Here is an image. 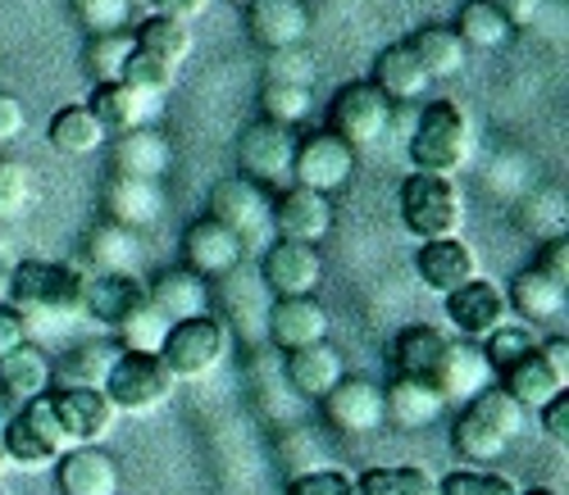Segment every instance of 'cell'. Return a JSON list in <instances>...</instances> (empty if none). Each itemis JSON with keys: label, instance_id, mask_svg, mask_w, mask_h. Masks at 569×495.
I'll return each instance as SVG.
<instances>
[{"label": "cell", "instance_id": "1", "mask_svg": "<svg viewBox=\"0 0 569 495\" xmlns=\"http://www.w3.org/2000/svg\"><path fill=\"white\" fill-rule=\"evenodd\" d=\"M410 169L415 173H438V178H456L469 155H473V123L456 101H429L415 119L410 132Z\"/></svg>", "mask_w": 569, "mask_h": 495}, {"label": "cell", "instance_id": "2", "mask_svg": "<svg viewBox=\"0 0 569 495\" xmlns=\"http://www.w3.org/2000/svg\"><path fill=\"white\" fill-rule=\"evenodd\" d=\"M82 286H87V273H78L73 264H60V260H23L14 264L10 273V291L6 301L28 319H73L82 310Z\"/></svg>", "mask_w": 569, "mask_h": 495}, {"label": "cell", "instance_id": "3", "mask_svg": "<svg viewBox=\"0 0 569 495\" xmlns=\"http://www.w3.org/2000/svg\"><path fill=\"white\" fill-rule=\"evenodd\" d=\"M401 223L410 236L419 241H442V236H460L465 228V195L456 186V178H438V173H410L401 182Z\"/></svg>", "mask_w": 569, "mask_h": 495}, {"label": "cell", "instance_id": "4", "mask_svg": "<svg viewBox=\"0 0 569 495\" xmlns=\"http://www.w3.org/2000/svg\"><path fill=\"white\" fill-rule=\"evenodd\" d=\"M0 451L10 468H56V459L69 451V436L51 410V395H37L0 423Z\"/></svg>", "mask_w": 569, "mask_h": 495}, {"label": "cell", "instance_id": "5", "mask_svg": "<svg viewBox=\"0 0 569 495\" xmlns=\"http://www.w3.org/2000/svg\"><path fill=\"white\" fill-rule=\"evenodd\" d=\"M101 391H106V401L114 405V414H132V418H141V414L164 410V405L173 401L178 382H173V373L164 368L160 355L119 351V360L110 364Z\"/></svg>", "mask_w": 569, "mask_h": 495}, {"label": "cell", "instance_id": "6", "mask_svg": "<svg viewBox=\"0 0 569 495\" xmlns=\"http://www.w3.org/2000/svg\"><path fill=\"white\" fill-rule=\"evenodd\" d=\"M228 345H232V327L214 314H201V319H182L169 327L160 360L173 373V382H201L228 360Z\"/></svg>", "mask_w": 569, "mask_h": 495}, {"label": "cell", "instance_id": "7", "mask_svg": "<svg viewBox=\"0 0 569 495\" xmlns=\"http://www.w3.org/2000/svg\"><path fill=\"white\" fill-rule=\"evenodd\" d=\"M392 119H397V105L369 78L342 82L333 91V105H328V132H338L347 145H356V151L383 141Z\"/></svg>", "mask_w": 569, "mask_h": 495}, {"label": "cell", "instance_id": "8", "mask_svg": "<svg viewBox=\"0 0 569 495\" xmlns=\"http://www.w3.org/2000/svg\"><path fill=\"white\" fill-rule=\"evenodd\" d=\"M497 386L510 391L525 410H542L547 401H556L569 386V336L538 341L525 360H515L510 368L497 373Z\"/></svg>", "mask_w": 569, "mask_h": 495}, {"label": "cell", "instance_id": "9", "mask_svg": "<svg viewBox=\"0 0 569 495\" xmlns=\"http://www.w3.org/2000/svg\"><path fill=\"white\" fill-rule=\"evenodd\" d=\"M210 219H219L237 241L247 245H269L273 241V195L247 178H223L210 186Z\"/></svg>", "mask_w": 569, "mask_h": 495}, {"label": "cell", "instance_id": "10", "mask_svg": "<svg viewBox=\"0 0 569 495\" xmlns=\"http://www.w3.org/2000/svg\"><path fill=\"white\" fill-rule=\"evenodd\" d=\"M292 151L297 132L278 128L269 119H256L242 137H237V178H247L256 186H288L292 182Z\"/></svg>", "mask_w": 569, "mask_h": 495}, {"label": "cell", "instance_id": "11", "mask_svg": "<svg viewBox=\"0 0 569 495\" xmlns=\"http://www.w3.org/2000/svg\"><path fill=\"white\" fill-rule=\"evenodd\" d=\"M356 178V145H347L338 132H306L292 151V182L310 186L319 195H333Z\"/></svg>", "mask_w": 569, "mask_h": 495}, {"label": "cell", "instance_id": "12", "mask_svg": "<svg viewBox=\"0 0 569 495\" xmlns=\"http://www.w3.org/2000/svg\"><path fill=\"white\" fill-rule=\"evenodd\" d=\"M260 282L273 295H315L323 282V255L310 241H269L260 260Z\"/></svg>", "mask_w": 569, "mask_h": 495}, {"label": "cell", "instance_id": "13", "mask_svg": "<svg viewBox=\"0 0 569 495\" xmlns=\"http://www.w3.org/2000/svg\"><path fill=\"white\" fill-rule=\"evenodd\" d=\"M46 395H51V410H56V418H60L69 445H101V441L114 432V423H119L114 405L106 401V391L51 386Z\"/></svg>", "mask_w": 569, "mask_h": 495}, {"label": "cell", "instance_id": "14", "mask_svg": "<svg viewBox=\"0 0 569 495\" xmlns=\"http://www.w3.org/2000/svg\"><path fill=\"white\" fill-rule=\"evenodd\" d=\"M319 405H323L328 427L347 432V436H369L388 423L383 418V386L369 382V377H356V373H347Z\"/></svg>", "mask_w": 569, "mask_h": 495}, {"label": "cell", "instance_id": "15", "mask_svg": "<svg viewBox=\"0 0 569 495\" xmlns=\"http://www.w3.org/2000/svg\"><path fill=\"white\" fill-rule=\"evenodd\" d=\"M333 232V195H319L310 186H278L273 195V236L282 241H310L319 245Z\"/></svg>", "mask_w": 569, "mask_h": 495}, {"label": "cell", "instance_id": "16", "mask_svg": "<svg viewBox=\"0 0 569 495\" xmlns=\"http://www.w3.org/2000/svg\"><path fill=\"white\" fill-rule=\"evenodd\" d=\"M247 245L237 241V232H228L219 219H197L182 232V269H192L197 277H228L232 269H242Z\"/></svg>", "mask_w": 569, "mask_h": 495}, {"label": "cell", "instance_id": "17", "mask_svg": "<svg viewBox=\"0 0 569 495\" xmlns=\"http://www.w3.org/2000/svg\"><path fill=\"white\" fill-rule=\"evenodd\" d=\"M442 301H447V319L460 332V341H483L488 332H497L510 319L506 291L492 286L488 277H473V282L456 286L451 295H442Z\"/></svg>", "mask_w": 569, "mask_h": 495}, {"label": "cell", "instance_id": "18", "mask_svg": "<svg viewBox=\"0 0 569 495\" xmlns=\"http://www.w3.org/2000/svg\"><path fill=\"white\" fill-rule=\"evenodd\" d=\"M264 336L282 355L315 345V341H328V310L315 295H278V301H269V314H264Z\"/></svg>", "mask_w": 569, "mask_h": 495}, {"label": "cell", "instance_id": "19", "mask_svg": "<svg viewBox=\"0 0 569 495\" xmlns=\"http://www.w3.org/2000/svg\"><path fill=\"white\" fill-rule=\"evenodd\" d=\"M497 373L483 355V345L479 341H447V351L438 360V373H433V386L447 405H465L473 401L483 386H492Z\"/></svg>", "mask_w": 569, "mask_h": 495}, {"label": "cell", "instance_id": "20", "mask_svg": "<svg viewBox=\"0 0 569 495\" xmlns=\"http://www.w3.org/2000/svg\"><path fill=\"white\" fill-rule=\"evenodd\" d=\"M415 273L419 282L429 286L433 295H451L456 286L483 277L479 273V255H473V245L460 241V236H442V241H423L419 255H415Z\"/></svg>", "mask_w": 569, "mask_h": 495}, {"label": "cell", "instance_id": "21", "mask_svg": "<svg viewBox=\"0 0 569 495\" xmlns=\"http://www.w3.org/2000/svg\"><path fill=\"white\" fill-rule=\"evenodd\" d=\"M56 482H60V495H119L123 473H119V459L101 451V445H69L56 459Z\"/></svg>", "mask_w": 569, "mask_h": 495}, {"label": "cell", "instance_id": "22", "mask_svg": "<svg viewBox=\"0 0 569 495\" xmlns=\"http://www.w3.org/2000/svg\"><path fill=\"white\" fill-rule=\"evenodd\" d=\"M247 37L260 51H288L310 37V6L306 0H256L247 6Z\"/></svg>", "mask_w": 569, "mask_h": 495}, {"label": "cell", "instance_id": "23", "mask_svg": "<svg viewBox=\"0 0 569 495\" xmlns=\"http://www.w3.org/2000/svg\"><path fill=\"white\" fill-rule=\"evenodd\" d=\"M110 169L119 178H147V182H160L169 169H173V141L147 123V128H132V132H119L114 145H110Z\"/></svg>", "mask_w": 569, "mask_h": 495}, {"label": "cell", "instance_id": "24", "mask_svg": "<svg viewBox=\"0 0 569 495\" xmlns=\"http://www.w3.org/2000/svg\"><path fill=\"white\" fill-rule=\"evenodd\" d=\"M141 305H147V282L137 273H97L82 286V314L110 332Z\"/></svg>", "mask_w": 569, "mask_h": 495}, {"label": "cell", "instance_id": "25", "mask_svg": "<svg viewBox=\"0 0 569 495\" xmlns=\"http://www.w3.org/2000/svg\"><path fill=\"white\" fill-rule=\"evenodd\" d=\"M160 105H164V101H156V95L128 87L123 78H119V82H97V91H91V101H87V110L101 119V128H106L110 137L156 123V119H160Z\"/></svg>", "mask_w": 569, "mask_h": 495}, {"label": "cell", "instance_id": "26", "mask_svg": "<svg viewBox=\"0 0 569 495\" xmlns=\"http://www.w3.org/2000/svg\"><path fill=\"white\" fill-rule=\"evenodd\" d=\"M101 205H106V219L110 223L141 232V228L160 223L164 191H160V182H147V178H119V173H110V182L101 191Z\"/></svg>", "mask_w": 569, "mask_h": 495}, {"label": "cell", "instance_id": "27", "mask_svg": "<svg viewBox=\"0 0 569 495\" xmlns=\"http://www.w3.org/2000/svg\"><path fill=\"white\" fill-rule=\"evenodd\" d=\"M506 305H510L515 319H525V323H533V327H538V323H551V319L565 314V305H569V282H560V277L542 273L538 264H529V269H519V273L510 277Z\"/></svg>", "mask_w": 569, "mask_h": 495}, {"label": "cell", "instance_id": "28", "mask_svg": "<svg viewBox=\"0 0 569 495\" xmlns=\"http://www.w3.org/2000/svg\"><path fill=\"white\" fill-rule=\"evenodd\" d=\"M282 373H288L297 395H306V401H323V395L347 377V360H342V351L333 341H315V345H301V351H288Z\"/></svg>", "mask_w": 569, "mask_h": 495}, {"label": "cell", "instance_id": "29", "mask_svg": "<svg viewBox=\"0 0 569 495\" xmlns=\"http://www.w3.org/2000/svg\"><path fill=\"white\" fill-rule=\"evenodd\" d=\"M147 301L169 319V323H182V319H201L210 314V282L197 277L192 269H164L147 282Z\"/></svg>", "mask_w": 569, "mask_h": 495}, {"label": "cell", "instance_id": "30", "mask_svg": "<svg viewBox=\"0 0 569 495\" xmlns=\"http://www.w3.org/2000/svg\"><path fill=\"white\" fill-rule=\"evenodd\" d=\"M369 82L383 91L392 105H415V101H423V95H429V87H433V78L423 73V64L415 60V51H410L406 41L383 46V51H378Z\"/></svg>", "mask_w": 569, "mask_h": 495}, {"label": "cell", "instance_id": "31", "mask_svg": "<svg viewBox=\"0 0 569 495\" xmlns=\"http://www.w3.org/2000/svg\"><path fill=\"white\" fill-rule=\"evenodd\" d=\"M447 401L438 395V386L419 382V377H392L383 386V418L401 432H423L442 418Z\"/></svg>", "mask_w": 569, "mask_h": 495}, {"label": "cell", "instance_id": "32", "mask_svg": "<svg viewBox=\"0 0 569 495\" xmlns=\"http://www.w3.org/2000/svg\"><path fill=\"white\" fill-rule=\"evenodd\" d=\"M46 391H51V355H46L41 345L23 341L19 351L0 355V401L23 410L28 401H37Z\"/></svg>", "mask_w": 569, "mask_h": 495}, {"label": "cell", "instance_id": "33", "mask_svg": "<svg viewBox=\"0 0 569 495\" xmlns=\"http://www.w3.org/2000/svg\"><path fill=\"white\" fill-rule=\"evenodd\" d=\"M447 341L438 327L429 323H415V327H401L392 336V373L397 377H419V382H429L433 386V373H438V360L447 351Z\"/></svg>", "mask_w": 569, "mask_h": 495}, {"label": "cell", "instance_id": "34", "mask_svg": "<svg viewBox=\"0 0 569 495\" xmlns=\"http://www.w3.org/2000/svg\"><path fill=\"white\" fill-rule=\"evenodd\" d=\"M406 46L415 51V60L423 64V73H429L433 82H447V78H460L465 64H469V46L456 37V28L447 23H429L419 28L415 37H406Z\"/></svg>", "mask_w": 569, "mask_h": 495}, {"label": "cell", "instance_id": "35", "mask_svg": "<svg viewBox=\"0 0 569 495\" xmlns=\"http://www.w3.org/2000/svg\"><path fill=\"white\" fill-rule=\"evenodd\" d=\"M87 264L97 273H141V236L101 219L87 232Z\"/></svg>", "mask_w": 569, "mask_h": 495}, {"label": "cell", "instance_id": "36", "mask_svg": "<svg viewBox=\"0 0 569 495\" xmlns=\"http://www.w3.org/2000/svg\"><path fill=\"white\" fill-rule=\"evenodd\" d=\"M132 41H137V51L141 55H151V60H164L173 69L187 64V55H192V23H182V19H169V14H147L137 28H132Z\"/></svg>", "mask_w": 569, "mask_h": 495}, {"label": "cell", "instance_id": "37", "mask_svg": "<svg viewBox=\"0 0 569 495\" xmlns=\"http://www.w3.org/2000/svg\"><path fill=\"white\" fill-rule=\"evenodd\" d=\"M114 360H119V345H110V341L73 345V351H64L60 360H51V386H87V391H101Z\"/></svg>", "mask_w": 569, "mask_h": 495}, {"label": "cell", "instance_id": "38", "mask_svg": "<svg viewBox=\"0 0 569 495\" xmlns=\"http://www.w3.org/2000/svg\"><path fill=\"white\" fill-rule=\"evenodd\" d=\"M451 445H456V455L465 459V464H492V459H501L506 451H510V436L497 427V423H488L479 410H473L469 401H465V410H460V418L451 423Z\"/></svg>", "mask_w": 569, "mask_h": 495}, {"label": "cell", "instance_id": "39", "mask_svg": "<svg viewBox=\"0 0 569 495\" xmlns=\"http://www.w3.org/2000/svg\"><path fill=\"white\" fill-rule=\"evenodd\" d=\"M46 137H51V145H56L60 155H69V160L97 155L101 145L110 141V132L101 128V119L91 114L87 105H64V110L51 119V128H46Z\"/></svg>", "mask_w": 569, "mask_h": 495}, {"label": "cell", "instance_id": "40", "mask_svg": "<svg viewBox=\"0 0 569 495\" xmlns=\"http://www.w3.org/2000/svg\"><path fill=\"white\" fill-rule=\"evenodd\" d=\"M132 51H137V41H132L128 28H123V32L87 37V46H82V69H87L91 82H119V78H123V64L132 60Z\"/></svg>", "mask_w": 569, "mask_h": 495}, {"label": "cell", "instance_id": "41", "mask_svg": "<svg viewBox=\"0 0 569 495\" xmlns=\"http://www.w3.org/2000/svg\"><path fill=\"white\" fill-rule=\"evenodd\" d=\"M456 37L469 46V51H501V46L515 37V28L488 6V0H469L456 19Z\"/></svg>", "mask_w": 569, "mask_h": 495}, {"label": "cell", "instance_id": "42", "mask_svg": "<svg viewBox=\"0 0 569 495\" xmlns=\"http://www.w3.org/2000/svg\"><path fill=\"white\" fill-rule=\"evenodd\" d=\"M315 110V91L310 87H292V82H260V119L278 123V128H301Z\"/></svg>", "mask_w": 569, "mask_h": 495}, {"label": "cell", "instance_id": "43", "mask_svg": "<svg viewBox=\"0 0 569 495\" xmlns=\"http://www.w3.org/2000/svg\"><path fill=\"white\" fill-rule=\"evenodd\" d=\"M356 495H438V477L415 464L401 468H365L356 477Z\"/></svg>", "mask_w": 569, "mask_h": 495}, {"label": "cell", "instance_id": "44", "mask_svg": "<svg viewBox=\"0 0 569 495\" xmlns=\"http://www.w3.org/2000/svg\"><path fill=\"white\" fill-rule=\"evenodd\" d=\"M169 319L147 301L141 310H132L119 327H114V336H119V351H137V355H160V345H164V336H169Z\"/></svg>", "mask_w": 569, "mask_h": 495}, {"label": "cell", "instance_id": "45", "mask_svg": "<svg viewBox=\"0 0 569 495\" xmlns=\"http://www.w3.org/2000/svg\"><path fill=\"white\" fill-rule=\"evenodd\" d=\"M542 336L533 332V323H525V319H506L497 332H488L479 345H483V355H488V364H492V373H501V368H510L515 360H525L533 345H538Z\"/></svg>", "mask_w": 569, "mask_h": 495}, {"label": "cell", "instance_id": "46", "mask_svg": "<svg viewBox=\"0 0 569 495\" xmlns=\"http://www.w3.org/2000/svg\"><path fill=\"white\" fill-rule=\"evenodd\" d=\"M37 201V182H32V169L14 155H0V223H19L28 219Z\"/></svg>", "mask_w": 569, "mask_h": 495}, {"label": "cell", "instance_id": "47", "mask_svg": "<svg viewBox=\"0 0 569 495\" xmlns=\"http://www.w3.org/2000/svg\"><path fill=\"white\" fill-rule=\"evenodd\" d=\"M73 19L82 23L87 37L123 32L132 23V0H73Z\"/></svg>", "mask_w": 569, "mask_h": 495}, {"label": "cell", "instance_id": "48", "mask_svg": "<svg viewBox=\"0 0 569 495\" xmlns=\"http://www.w3.org/2000/svg\"><path fill=\"white\" fill-rule=\"evenodd\" d=\"M319 64L306 46H288V51H264V82H292V87H315Z\"/></svg>", "mask_w": 569, "mask_h": 495}, {"label": "cell", "instance_id": "49", "mask_svg": "<svg viewBox=\"0 0 569 495\" xmlns=\"http://www.w3.org/2000/svg\"><path fill=\"white\" fill-rule=\"evenodd\" d=\"M123 82L137 87V91H147V95H156V101H164V95L173 91V82H178V69L164 64V60H151V55L132 51V60L123 64Z\"/></svg>", "mask_w": 569, "mask_h": 495}, {"label": "cell", "instance_id": "50", "mask_svg": "<svg viewBox=\"0 0 569 495\" xmlns=\"http://www.w3.org/2000/svg\"><path fill=\"white\" fill-rule=\"evenodd\" d=\"M438 495H519V486L501 473H483V468H456L438 482Z\"/></svg>", "mask_w": 569, "mask_h": 495}, {"label": "cell", "instance_id": "51", "mask_svg": "<svg viewBox=\"0 0 569 495\" xmlns=\"http://www.w3.org/2000/svg\"><path fill=\"white\" fill-rule=\"evenodd\" d=\"M282 495H356V477H347L342 468H310L297 473Z\"/></svg>", "mask_w": 569, "mask_h": 495}, {"label": "cell", "instance_id": "52", "mask_svg": "<svg viewBox=\"0 0 569 495\" xmlns=\"http://www.w3.org/2000/svg\"><path fill=\"white\" fill-rule=\"evenodd\" d=\"M23 132H28V110H23V101H19V95H10V91H0V145L19 141Z\"/></svg>", "mask_w": 569, "mask_h": 495}, {"label": "cell", "instance_id": "53", "mask_svg": "<svg viewBox=\"0 0 569 495\" xmlns=\"http://www.w3.org/2000/svg\"><path fill=\"white\" fill-rule=\"evenodd\" d=\"M538 414H542V432H547L556 445H569V391H560L556 401H547Z\"/></svg>", "mask_w": 569, "mask_h": 495}, {"label": "cell", "instance_id": "54", "mask_svg": "<svg viewBox=\"0 0 569 495\" xmlns=\"http://www.w3.org/2000/svg\"><path fill=\"white\" fill-rule=\"evenodd\" d=\"M23 341H28V319H23L10 301H0V355L19 351Z\"/></svg>", "mask_w": 569, "mask_h": 495}, {"label": "cell", "instance_id": "55", "mask_svg": "<svg viewBox=\"0 0 569 495\" xmlns=\"http://www.w3.org/2000/svg\"><path fill=\"white\" fill-rule=\"evenodd\" d=\"M542 273H551V277H560V282H569V241L565 236H547L542 241V251H538V260H533Z\"/></svg>", "mask_w": 569, "mask_h": 495}, {"label": "cell", "instance_id": "56", "mask_svg": "<svg viewBox=\"0 0 569 495\" xmlns=\"http://www.w3.org/2000/svg\"><path fill=\"white\" fill-rule=\"evenodd\" d=\"M488 6L519 32V28H529V23H538V14H542V0H488Z\"/></svg>", "mask_w": 569, "mask_h": 495}, {"label": "cell", "instance_id": "57", "mask_svg": "<svg viewBox=\"0 0 569 495\" xmlns=\"http://www.w3.org/2000/svg\"><path fill=\"white\" fill-rule=\"evenodd\" d=\"M147 6H151V14H169V19L192 23L214 6V0H147Z\"/></svg>", "mask_w": 569, "mask_h": 495}, {"label": "cell", "instance_id": "58", "mask_svg": "<svg viewBox=\"0 0 569 495\" xmlns=\"http://www.w3.org/2000/svg\"><path fill=\"white\" fill-rule=\"evenodd\" d=\"M10 273H14V260L6 255V245H0V301H6V291H10Z\"/></svg>", "mask_w": 569, "mask_h": 495}, {"label": "cell", "instance_id": "59", "mask_svg": "<svg viewBox=\"0 0 569 495\" xmlns=\"http://www.w3.org/2000/svg\"><path fill=\"white\" fill-rule=\"evenodd\" d=\"M519 495H560V491H551V486H529V491H519Z\"/></svg>", "mask_w": 569, "mask_h": 495}, {"label": "cell", "instance_id": "60", "mask_svg": "<svg viewBox=\"0 0 569 495\" xmlns=\"http://www.w3.org/2000/svg\"><path fill=\"white\" fill-rule=\"evenodd\" d=\"M10 473V459H6V451H0V477H6Z\"/></svg>", "mask_w": 569, "mask_h": 495}, {"label": "cell", "instance_id": "61", "mask_svg": "<svg viewBox=\"0 0 569 495\" xmlns=\"http://www.w3.org/2000/svg\"><path fill=\"white\" fill-rule=\"evenodd\" d=\"M232 6H242V10H247V6H256V0H232Z\"/></svg>", "mask_w": 569, "mask_h": 495}]
</instances>
